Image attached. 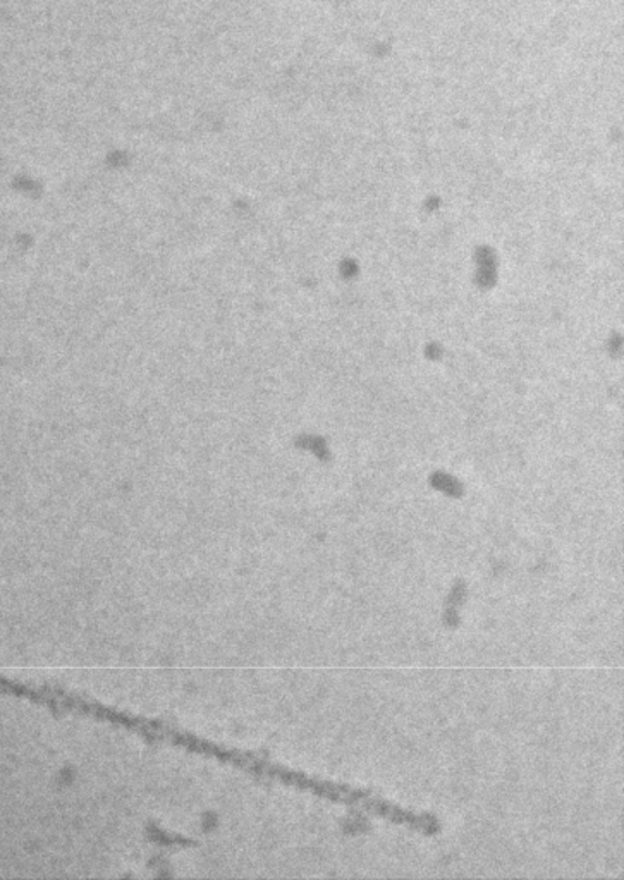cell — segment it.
<instances>
[{"mask_svg":"<svg viewBox=\"0 0 624 880\" xmlns=\"http://www.w3.org/2000/svg\"><path fill=\"white\" fill-rule=\"evenodd\" d=\"M0 688L11 693L23 694L37 702L46 703L62 712L78 713L84 718L95 719L115 728L127 729L137 737L150 741V743L169 744V747L180 748V750L194 753V756L207 757V759L218 760L225 766L234 769H246L248 760L252 751L238 750V748L224 747L215 743L209 738L200 737L197 732L188 731L180 726L162 721V719L147 718L140 713L128 712L118 707L107 706L99 700L88 699L83 694L74 691L62 690V688H31L24 684L12 683V681L0 680Z\"/></svg>","mask_w":624,"mask_h":880,"instance_id":"cell-1","label":"cell"},{"mask_svg":"<svg viewBox=\"0 0 624 880\" xmlns=\"http://www.w3.org/2000/svg\"><path fill=\"white\" fill-rule=\"evenodd\" d=\"M466 599V584L463 580H457L451 590L450 599L445 603L444 622L450 628L460 624V608Z\"/></svg>","mask_w":624,"mask_h":880,"instance_id":"cell-2","label":"cell"}]
</instances>
